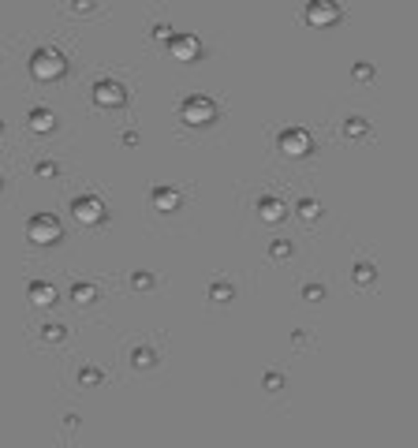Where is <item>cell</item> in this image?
<instances>
[{
  "instance_id": "30bf717a",
  "label": "cell",
  "mask_w": 418,
  "mask_h": 448,
  "mask_svg": "<svg viewBox=\"0 0 418 448\" xmlns=\"http://www.w3.org/2000/svg\"><path fill=\"white\" fill-rule=\"evenodd\" d=\"M284 213H287V209H284L281 198H273V195H269V198H258V217H262V221L276 224V221H284Z\"/></svg>"
},
{
  "instance_id": "cb8c5ba5",
  "label": "cell",
  "mask_w": 418,
  "mask_h": 448,
  "mask_svg": "<svg viewBox=\"0 0 418 448\" xmlns=\"http://www.w3.org/2000/svg\"><path fill=\"white\" fill-rule=\"evenodd\" d=\"M287 254H292V246H287V243H273V258H287Z\"/></svg>"
},
{
  "instance_id": "3957f363",
  "label": "cell",
  "mask_w": 418,
  "mask_h": 448,
  "mask_svg": "<svg viewBox=\"0 0 418 448\" xmlns=\"http://www.w3.org/2000/svg\"><path fill=\"white\" fill-rule=\"evenodd\" d=\"M180 116H183V124H191V127H206V124L217 120V105H213L209 97L194 94V97H187V101H183Z\"/></svg>"
},
{
  "instance_id": "ffe728a7",
  "label": "cell",
  "mask_w": 418,
  "mask_h": 448,
  "mask_svg": "<svg viewBox=\"0 0 418 448\" xmlns=\"http://www.w3.org/2000/svg\"><path fill=\"white\" fill-rule=\"evenodd\" d=\"M79 378H82V385H86V381H90V385H97V381H101V370H94V367H90V370H79Z\"/></svg>"
},
{
  "instance_id": "8fae6325",
  "label": "cell",
  "mask_w": 418,
  "mask_h": 448,
  "mask_svg": "<svg viewBox=\"0 0 418 448\" xmlns=\"http://www.w3.org/2000/svg\"><path fill=\"white\" fill-rule=\"evenodd\" d=\"M26 295H30L34 306H53V303H57V288H53V284H41V280L26 284Z\"/></svg>"
},
{
  "instance_id": "603a6c76",
  "label": "cell",
  "mask_w": 418,
  "mask_h": 448,
  "mask_svg": "<svg viewBox=\"0 0 418 448\" xmlns=\"http://www.w3.org/2000/svg\"><path fill=\"white\" fill-rule=\"evenodd\" d=\"M153 362V351H135V367H150Z\"/></svg>"
},
{
  "instance_id": "2e32d148",
  "label": "cell",
  "mask_w": 418,
  "mask_h": 448,
  "mask_svg": "<svg viewBox=\"0 0 418 448\" xmlns=\"http://www.w3.org/2000/svg\"><path fill=\"white\" fill-rule=\"evenodd\" d=\"M343 135H348V139H355V135H366V124H362V120H348Z\"/></svg>"
},
{
  "instance_id": "ba28073f",
  "label": "cell",
  "mask_w": 418,
  "mask_h": 448,
  "mask_svg": "<svg viewBox=\"0 0 418 448\" xmlns=\"http://www.w3.org/2000/svg\"><path fill=\"white\" fill-rule=\"evenodd\" d=\"M169 49H172V57L183 60V64H191V60L202 57V41L194 38V34H172V38H169Z\"/></svg>"
},
{
  "instance_id": "9a60e30c",
  "label": "cell",
  "mask_w": 418,
  "mask_h": 448,
  "mask_svg": "<svg viewBox=\"0 0 418 448\" xmlns=\"http://www.w3.org/2000/svg\"><path fill=\"white\" fill-rule=\"evenodd\" d=\"M209 295L217 299V303H228V299H231V288H228V284H213Z\"/></svg>"
},
{
  "instance_id": "484cf974",
  "label": "cell",
  "mask_w": 418,
  "mask_h": 448,
  "mask_svg": "<svg viewBox=\"0 0 418 448\" xmlns=\"http://www.w3.org/2000/svg\"><path fill=\"white\" fill-rule=\"evenodd\" d=\"M359 280H374V269H370V265H359Z\"/></svg>"
},
{
  "instance_id": "7c38bea8",
  "label": "cell",
  "mask_w": 418,
  "mask_h": 448,
  "mask_svg": "<svg viewBox=\"0 0 418 448\" xmlns=\"http://www.w3.org/2000/svg\"><path fill=\"white\" fill-rule=\"evenodd\" d=\"M175 206H180V191H172V187H157L153 191V209L157 213H172Z\"/></svg>"
},
{
  "instance_id": "7a4b0ae2",
  "label": "cell",
  "mask_w": 418,
  "mask_h": 448,
  "mask_svg": "<svg viewBox=\"0 0 418 448\" xmlns=\"http://www.w3.org/2000/svg\"><path fill=\"white\" fill-rule=\"evenodd\" d=\"M60 235H64V228H60V221L53 213H38V217H30V221H26V240L38 243V246L57 243Z\"/></svg>"
},
{
  "instance_id": "d6986e66",
  "label": "cell",
  "mask_w": 418,
  "mask_h": 448,
  "mask_svg": "<svg viewBox=\"0 0 418 448\" xmlns=\"http://www.w3.org/2000/svg\"><path fill=\"white\" fill-rule=\"evenodd\" d=\"M45 340H64V325H45Z\"/></svg>"
},
{
  "instance_id": "5bb4252c",
  "label": "cell",
  "mask_w": 418,
  "mask_h": 448,
  "mask_svg": "<svg viewBox=\"0 0 418 448\" xmlns=\"http://www.w3.org/2000/svg\"><path fill=\"white\" fill-rule=\"evenodd\" d=\"M299 217H303V221H318V217H321V206L314 202V198H303V202H299Z\"/></svg>"
},
{
  "instance_id": "ac0fdd59",
  "label": "cell",
  "mask_w": 418,
  "mask_h": 448,
  "mask_svg": "<svg viewBox=\"0 0 418 448\" xmlns=\"http://www.w3.org/2000/svg\"><path fill=\"white\" fill-rule=\"evenodd\" d=\"M131 284H135L138 291H142V288H153V277H150V273H135V277H131Z\"/></svg>"
},
{
  "instance_id": "52a82bcc",
  "label": "cell",
  "mask_w": 418,
  "mask_h": 448,
  "mask_svg": "<svg viewBox=\"0 0 418 448\" xmlns=\"http://www.w3.org/2000/svg\"><path fill=\"white\" fill-rule=\"evenodd\" d=\"M124 101H127V90L120 86L116 79H101L94 86V105L97 108H120Z\"/></svg>"
},
{
  "instance_id": "44dd1931",
  "label": "cell",
  "mask_w": 418,
  "mask_h": 448,
  "mask_svg": "<svg viewBox=\"0 0 418 448\" xmlns=\"http://www.w3.org/2000/svg\"><path fill=\"white\" fill-rule=\"evenodd\" d=\"M303 295L310 299V303H318V299L325 295V291H321V284H306V288H303Z\"/></svg>"
},
{
  "instance_id": "4fadbf2b",
  "label": "cell",
  "mask_w": 418,
  "mask_h": 448,
  "mask_svg": "<svg viewBox=\"0 0 418 448\" xmlns=\"http://www.w3.org/2000/svg\"><path fill=\"white\" fill-rule=\"evenodd\" d=\"M71 299H75L79 306H86V303H94V299H97V288L94 284H75V288H71Z\"/></svg>"
},
{
  "instance_id": "e0dca14e",
  "label": "cell",
  "mask_w": 418,
  "mask_h": 448,
  "mask_svg": "<svg viewBox=\"0 0 418 448\" xmlns=\"http://www.w3.org/2000/svg\"><path fill=\"white\" fill-rule=\"evenodd\" d=\"M172 34H175V30H172L169 23H157V26H153V38H157V41H169Z\"/></svg>"
},
{
  "instance_id": "277c9868",
  "label": "cell",
  "mask_w": 418,
  "mask_h": 448,
  "mask_svg": "<svg viewBox=\"0 0 418 448\" xmlns=\"http://www.w3.org/2000/svg\"><path fill=\"white\" fill-rule=\"evenodd\" d=\"M303 19L310 23V26H332V23H340V4L336 0H310L306 4V12H303Z\"/></svg>"
},
{
  "instance_id": "6da1fadb",
  "label": "cell",
  "mask_w": 418,
  "mask_h": 448,
  "mask_svg": "<svg viewBox=\"0 0 418 448\" xmlns=\"http://www.w3.org/2000/svg\"><path fill=\"white\" fill-rule=\"evenodd\" d=\"M64 71H68V60H64L60 49H38L30 60V75L38 82H57L64 79Z\"/></svg>"
},
{
  "instance_id": "7402d4cb",
  "label": "cell",
  "mask_w": 418,
  "mask_h": 448,
  "mask_svg": "<svg viewBox=\"0 0 418 448\" xmlns=\"http://www.w3.org/2000/svg\"><path fill=\"white\" fill-rule=\"evenodd\" d=\"M265 385H269V392H276L284 385V378H281V373H265Z\"/></svg>"
},
{
  "instance_id": "d4e9b609",
  "label": "cell",
  "mask_w": 418,
  "mask_h": 448,
  "mask_svg": "<svg viewBox=\"0 0 418 448\" xmlns=\"http://www.w3.org/2000/svg\"><path fill=\"white\" fill-rule=\"evenodd\" d=\"M351 75H355V79H370V75H374V71H370V68H366V64H359V68H355V71H351Z\"/></svg>"
},
{
  "instance_id": "4316f807",
  "label": "cell",
  "mask_w": 418,
  "mask_h": 448,
  "mask_svg": "<svg viewBox=\"0 0 418 448\" xmlns=\"http://www.w3.org/2000/svg\"><path fill=\"white\" fill-rule=\"evenodd\" d=\"M90 8H94V0H75V12H79V15L90 12Z\"/></svg>"
},
{
  "instance_id": "9c48e42d",
  "label": "cell",
  "mask_w": 418,
  "mask_h": 448,
  "mask_svg": "<svg viewBox=\"0 0 418 448\" xmlns=\"http://www.w3.org/2000/svg\"><path fill=\"white\" fill-rule=\"evenodd\" d=\"M26 124L38 135H49V131H57V113H53V108H34V113L26 116Z\"/></svg>"
},
{
  "instance_id": "8992f818",
  "label": "cell",
  "mask_w": 418,
  "mask_h": 448,
  "mask_svg": "<svg viewBox=\"0 0 418 448\" xmlns=\"http://www.w3.org/2000/svg\"><path fill=\"white\" fill-rule=\"evenodd\" d=\"M276 146H281V153H287V157H306L310 153V135H306V127H284Z\"/></svg>"
},
{
  "instance_id": "5b68a950",
  "label": "cell",
  "mask_w": 418,
  "mask_h": 448,
  "mask_svg": "<svg viewBox=\"0 0 418 448\" xmlns=\"http://www.w3.org/2000/svg\"><path fill=\"white\" fill-rule=\"evenodd\" d=\"M71 213H75V221L79 224H101L105 221V202L101 198H94V195H79L75 202H71Z\"/></svg>"
}]
</instances>
